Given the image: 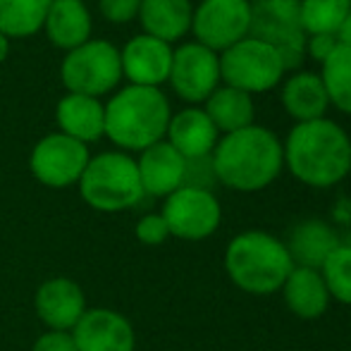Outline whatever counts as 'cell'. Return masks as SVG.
Listing matches in <instances>:
<instances>
[{"label": "cell", "mask_w": 351, "mask_h": 351, "mask_svg": "<svg viewBox=\"0 0 351 351\" xmlns=\"http://www.w3.org/2000/svg\"><path fill=\"white\" fill-rule=\"evenodd\" d=\"M282 108L296 125L301 122H313L325 117L330 108L328 93H325L323 79L313 72H296L285 82L280 93Z\"/></svg>", "instance_id": "22"}, {"label": "cell", "mask_w": 351, "mask_h": 351, "mask_svg": "<svg viewBox=\"0 0 351 351\" xmlns=\"http://www.w3.org/2000/svg\"><path fill=\"white\" fill-rule=\"evenodd\" d=\"M349 3H351V0H349Z\"/></svg>", "instance_id": "36"}, {"label": "cell", "mask_w": 351, "mask_h": 351, "mask_svg": "<svg viewBox=\"0 0 351 351\" xmlns=\"http://www.w3.org/2000/svg\"><path fill=\"white\" fill-rule=\"evenodd\" d=\"M167 143L180 153L184 160L206 158L213 153V148L220 141V132L206 115L204 108H184L177 115L170 117L167 125Z\"/></svg>", "instance_id": "17"}, {"label": "cell", "mask_w": 351, "mask_h": 351, "mask_svg": "<svg viewBox=\"0 0 351 351\" xmlns=\"http://www.w3.org/2000/svg\"><path fill=\"white\" fill-rule=\"evenodd\" d=\"M323 79L325 93H328L330 106L339 112L351 115V48L339 43L335 53L323 62Z\"/></svg>", "instance_id": "26"}, {"label": "cell", "mask_w": 351, "mask_h": 351, "mask_svg": "<svg viewBox=\"0 0 351 351\" xmlns=\"http://www.w3.org/2000/svg\"><path fill=\"white\" fill-rule=\"evenodd\" d=\"M51 0H0V34L8 38H29L46 22Z\"/></svg>", "instance_id": "25"}, {"label": "cell", "mask_w": 351, "mask_h": 351, "mask_svg": "<svg viewBox=\"0 0 351 351\" xmlns=\"http://www.w3.org/2000/svg\"><path fill=\"white\" fill-rule=\"evenodd\" d=\"M32 351H77V344L72 339V332H60V330H51V332L41 335L34 342Z\"/></svg>", "instance_id": "33"}, {"label": "cell", "mask_w": 351, "mask_h": 351, "mask_svg": "<svg viewBox=\"0 0 351 351\" xmlns=\"http://www.w3.org/2000/svg\"><path fill=\"white\" fill-rule=\"evenodd\" d=\"M122 77L132 82V86L158 88L167 82L172 67V46L165 41L139 34L130 38L125 48H120Z\"/></svg>", "instance_id": "14"}, {"label": "cell", "mask_w": 351, "mask_h": 351, "mask_svg": "<svg viewBox=\"0 0 351 351\" xmlns=\"http://www.w3.org/2000/svg\"><path fill=\"white\" fill-rule=\"evenodd\" d=\"M170 117V101L160 88L130 84L106 103V136L125 151H146L165 139Z\"/></svg>", "instance_id": "3"}, {"label": "cell", "mask_w": 351, "mask_h": 351, "mask_svg": "<svg viewBox=\"0 0 351 351\" xmlns=\"http://www.w3.org/2000/svg\"><path fill=\"white\" fill-rule=\"evenodd\" d=\"M342 244L337 230L330 227L323 220H304L291 230L289 241H287V251L291 256V263L299 265V268H313L320 270L323 263L330 258L337 246Z\"/></svg>", "instance_id": "20"}, {"label": "cell", "mask_w": 351, "mask_h": 351, "mask_svg": "<svg viewBox=\"0 0 351 351\" xmlns=\"http://www.w3.org/2000/svg\"><path fill=\"white\" fill-rule=\"evenodd\" d=\"M225 270L241 291L268 296L282 289L294 263L278 237L263 230H249L230 241L225 251Z\"/></svg>", "instance_id": "4"}, {"label": "cell", "mask_w": 351, "mask_h": 351, "mask_svg": "<svg viewBox=\"0 0 351 351\" xmlns=\"http://www.w3.org/2000/svg\"><path fill=\"white\" fill-rule=\"evenodd\" d=\"M139 8L141 0H98V10H101L103 19L112 24H127L136 19Z\"/></svg>", "instance_id": "31"}, {"label": "cell", "mask_w": 351, "mask_h": 351, "mask_svg": "<svg viewBox=\"0 0 351 351\" xmlns=\"http://www.w3.org/2000/svg\"><path fill=\"white\" fill-rule=\"evenodd\" d=\"M282 294H285V304L296 318L315 320L328 311L330 306V291L323 282L320 270L313 268H299L289 273V278L282 285Z\"/></svg>", "instance_id": "23"}, {"label": "cell", "mask_w": 351, "mask_h": 351, "mask_svg": "<svg viewBox=\"0 0 351 351\" xmlns=\"http://www.w3.org/2000/svg\"><path fill=\"white\" fill-rule=\"evenodd\" d=\"M8 53H10V38L0 34V62L8 60Z\"/></svg>", "instance_id": "35"}, {"label": "cell", "mask_w": 351, "mask_h": 351, "mask_svg": "<svg viewBox=\"0 0 351 351\" xmlns=\"http://www.w3.org/2000/svg\"><path fill=\"white\" fill-rule=\"evenodd\" d=\"M349 10V0H299L301 29L306 36H315V34L337 36Z\"/></svg>", "instance_id": "27"}, {"label": "cell", "mask_w": 351, "mask_h": 351, "mask_svg": "<svg viewBox=\"0 0 351 351\" xmlns=\"http://www.w3.org/2000/svg\"><path fill=\"white\" fill-rule=\"evenodd\" d=\"M88 160H91V156H88L86 143L56 132V134L43 136L32 148L29 170L43 186L67 189L72 184H79Z\"/></svg>", "instance_id": "9"}, {"label": "cell", "mask_w": 351, "mask_h": 351, "mask_svg": "<svg viewBox=\"0 0 351 351\" xmlns=\"http://www.w3.org/2000/svg\"><path fill=\"white\" fill-rule=\"evenodd\" d=\"M56 120L60 134L86 143V146L106 136V106L101 103V98L67 93L58 101Z\"/></svg>", "instance_id": "18"}, {"label": "cell", "mask_w": 351, "mask_h": 351, "mask_svg": "<svg viewBox=\"0 0 351 351\" xmlns=\"http://www.w3.org/2000/svg\"><path fill=\"white\" fill-rule=\"evenodd\" d=\"M249 0H201L191 17V32L196 43L220 56L222 51L249 36Z\"/></svg>", "instance_id": "11"}, {"label": "cell", "mask_w": 351, "mask_h": 351, "mask_svg": "<svg viewBox=\"0 0 351 351\" xmlns=\"http://www.w3.org/2000/svg\"><path fill=\"white\" fill-rule=\"evenodd\" d=\"M204 110L210 117L213 125H215V130L222 132V134L246 130V127L254 125L256 115L254 98L232 86H217L208 96Z\"/></svg>", "instance_id": "24"}, {"label": "cell", "mask_w": 351, "mask_h": 351, "mask_svg": "<svg viewBox=\"0 0 351 351\" xmlns=\"http://www.w3.org/2000/svg\"><path fill=\"white\" fill-rule=\"evenodd\" d=\"M337 46H339V38L332 36V34H315V36H306V56L313 58V60L320 62V65L332 56Z\"/></svg>", "instance_id": "32"}, {"label": "cell", "mask_w": 351, "mask_h": 351, "mask_svg": "<svg viewBox=\"0 0 351 351\" xmlns=\"http://www.w3.org/2000/svg\"><path fill=\"white\" fill-rule=\"evenodd\" d=\"M323 282L330 291V299H337L339 304H351V246L339 244L330 254V258L320 268Z\"/></svg>", "instance_id": "28"}, {"label": "cell", "mask_w": 351, "mask_h": 351, "mask_svg": "<svg viewBox=\"0 0 351 351\" xmlns=\"http://www.w3.org/2000/svg\"><path fill=\"white\" fill-rule=\"evenodd\" d=\"M285 77L282 60L270 43L254 36L241 38L232 48L220 53V79L225 86L249 93H265L280 84Z\"/></svg>", "instance_id": "8"}, {"label": "cell", "mask_w": 351, "mask_h": 351, "mask_svg": "<svg viewBox=\"0 0 351 351\" xmlns=\"http://www.w3.org/2000/svg\"><path fill=\"white\" fill-rule=\"evenodd\" d=\"M34 308L41 323L51 330L72 332V328L86 313V299H84L82 287L70 278H53L46 280L36 289L34 296Z\"/></svg>", "instance_id": "15"}, {"label": "cell", "mask_w": 351, "mask_h": 351, "mask_svg": "<svg viewBox=\"0 0 351 351\" xmlns=\"http://www.w3.org/2000/svg\"><path fill=\"white\" fill-rule=\"evenodd\" d=\"M215 182H217V177H215V170H213L210 156H206V158H194V160H186L184 186H194V189H206V191H210Z\"/></svg>", "instance_id": "30"}, {"label": "cell", "mask_w": 351, "mask_h": 351, "mask_svg": "<svg viewBox=\"0 0 351 351\" xmlns=\"http://www.w3.org/2000/svg\"><path fill=\"white\" fill-rule=\"evenodd\" d=\"M136 170H139L143 194L167 199L172 191L184 186L186 160L162 139L141 151L139 160H136Z\"/></svg>", "instance_id": "16"}, {"label": "cell", "mask_w": 351, "mask_h": 351, "mask_svg": "<svg viewBox=\"0 0 351 351\" xmlns=\"http://www.w3.org/2000/svg\"><path fill=\"white\" fill-rule=\"evenodd\" d=\"M43 29L53 46L70 53L91 38V12L84 0H51Z\"/></svg>", "instance_id": "19"}, {"label": "cell", "mask_w": 351, "mask_h": 351, "mask_svg": "<svg viewBox=\"0 0 351 351\" xmlns=\"http://www.w3.org/2000/svg\"><path fill=\"white\" fill-rule=\"evenodd\" d=\"M167 82L182 101L191 106L206 103L210 93L220 86V56L196 41L184 43L172 51Z\"/></svg>", "instance_id": "12"}, {"label": "cell", "mask_w": 351, "mask_h": 351, "mask_svg": "<svg viewBox=\"0 0 351 351\" xmlns=\"http://www.w3.org/2000/svg\"><path fill=\"white\" fill-rule=\"evenodd\" d=\"M77 351H134L136 335L122 313L110 308H91L72 328Z\"/></svg>", "instance_id": "13"}, {"label": "cell", "mask_w": 351, "mask_h": 351, "mask_svg": "<svg viewBox=\"0 0 351 351\" xmlns=\"http://www.w3.org/2000/svg\"><path fill=\"white\" fill-rule=\"evenodd\" d=\"M79 194L101 213H120L143 199L136 160L122 151H106L91 158L79 180Z\"/></svg>", "instance_id": "5"}, {"label": "cell", "mask_w": 351, "mask_h": 351, "mask_svg": "<svg viewBox=\"0 0 351 351\" xmlns=\"http://www.w3.org/2000/svg\"><path fill=\"white\" fill-rule=\"evenodd\" d=\"M122 79L120 48L106 38H88L65 53L60 62V82L70 93L101 98L115 91Z\"/></svg>", "instance_id": "6"}, {"label": "cell", "mask_w": 351, "mask_h": 351, "mask_svg": "<svg viewBox=\"0 0 351 351\" xmlns=\"http://www.w3.org/2000/svg\"><path fill=\"white\" fill-rule=\"evenodd\" d=\"M191 17H194L191 0H141L139 8L143 34L170 46L191 32Z\"/></svg>", "instance_id": "21"}, {"label": "cell", "mask_w": 351, "mask_h": 351, "mask_svg": "<svg viewBox=\"0 0 351 351\" xmlns=\"http://www.w3.org/2000/svg\"><path fill=\"white\" fill-rule=\"evenodd\" d=\"M249 36L278 51L285 72L299 70L306 60V34L301 29L299 0H249Z\"/></svg>", "instance_id": "7"}, {"label": "cell", "mask_w": 351, "mask_h": 351, "mask_svg": "<svg viewBox=\"0 0 351 351\" xmlns=\"http://www.w3.org/2000/svg\"><path fill=\"white\" fill-rule=\"evenodd\" d=\"M160 215L167 222L170 237L184 241H201L215 234L222 220V208L213 191L180 186L165 199Z\"/></svg>", "instance_id": "10"}, {"label": "cell", "mask_w": 351, "mask_h": 351, "mask_svg": "<svg viewBox=\"0 0 351 351\" xmlns=\"http://www.w3.org/2000/svg\"><path fill=\"white\" fill-rule=\"evenodd\" d=\"M210 160L220 184L251 194L278 180L285 167V151L275 132L251 125L222 136L213 148Z\"/></svg>", "instance_id": "2"}, {"label": "cell", "mask_w": 351, "mask_h": 351, "mask_svg": "<svg viewBox=\"0 0 351 351\" xmlns=\"http://www.w3.org/2000/svg\"><path fill=\"white\" fill-rule=\"evenodd\" d=\"M136 239L146 246H160L162 241L170 239V230H167V222L162 220L160 213H148L136 222Z\"/></svg>", "instance_id": "29"}, {"label": "cell", "mask_w": 351, "mask_h": 351, "mask_svg": "<svg viewBox=\"0 0 351 351\" xmlns=\"http://www.w3.org/2000/svg\"><path fill=\"white\" fill-rule=\"evenodd\" d=\"M337 38H339V43H342V46H349L351 48V10H349L347 19H344L342 29H339Z\"/></svg>", "instance_id": "34"}, {"label": "cell", "mask_w": 351, "mask_h": 351, "mask_svg": "<svg viewBox=\"0 0 351 351\" xmlns=\"http://www.w3.org/2000/svg\"><path fill=\"white\" fill-rule=\"evenodd\" d=\"M285 165L301 184L328 189L351 175V139L337 122H301L282 143Z\"/></svg>", "instance_id": "1"}]
</instances>
